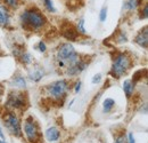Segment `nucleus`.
<instances>
[{"label": "nucleus", "mask_w": 148, "mask_h": 143, "mask_svg": "<svg viewBox=\"0 0 148 143\" xmlns=\"http://www.w3.org/2000/svg\"><path fill=\"white\" fill-rule=\"evenodd\" d=\"M21 22L23 26L30 30H39L45 26L46 17L43 14L36 8H30L21 15Z\"/></svg>", "instance_id": "f257e3e1"}, {"label": "nucleus", "mask_w": 148, "mask_h": 143, "mask_svg": "<svg viewBox=\"0 0 148 143\" xmlns=\"http://www.w3.org/2000/svg\"><path fill=\"white\" fill-rule=\"evenodd\" d=\"M80 60V55L75 52L74 47L66 42V44H62L57 51V61H58V65L60 68H64L65 65H72L75 62H77Z\"/></svg>", "instance_id": "f03ea898"}, {"label": "nucleus", "mask_w": 148, "mask_h": 143, "mask_svg": "<svg viewBox=\"0 0 148 143\" xmlns=\"http://www.w3.org/2000/svg\"><path fill=\"white\" fill-rule=\"evenodd\" d=\"M131 57L127 53H121L117 56H115L114 61H113V65L111 68V73L112 76L116 79L121 78L123 74H125L129 71L131 68Z\"/></svg>", "instance_id": "7ed1b4c3"}, {"label": "nucleus", "mask_w": 148, "mask_h": 143, "mask_svg": "<svg viewBox=\"0 0 148 143\" xmlns=\"http://www.w3.org/2000/svg\"><path fill=\"white\" fill-rule=\"evenodd\" d=\"M69 90V84L66 80L62 79V80H57L55 83L50 84L48 86V95L54 99V100H60L64 99L66 95V92Z\"/></svg>", "instance_id": "20e7f679"}, {"label": "nucleus", "mask_w": 148, "mask_h": 143, "mask_svg": "<svg viewBox=\"0 0 148 143\" xmlns=\"http://www.w3.org/2000/svg\"><path fill=\"white\" fill-rule=\"evenodd\" d=\"M3 123L7 129L10 132L12 135L21 137L22 136V128H21V121L18 117L13 112H7L3 116Z\"/></svg>", "instance_id": "39448f33"}, {"label": "nucleus", "mask_w": 148, "mask_h": 143, "mask_svg": "<svg viewBox=\"0 0 148 143\" xmlns=\"http://www.w3.org/2000/svg\"><path fill=\"white\" fill-rule=\"evenodd\" d=\"M24 132L26 135V139L30 142H38L40 140V129L38 124L33 120L32 117H27L24 123Z\"/></svg>", "instance_id": "423d86ee"}, {"label": "nucleus", "mask_w": 148, "mask_h": 143, "mask_svg": "<svg viewBox=\"0 0 148 143\" xmlns=\"http://www.w3.org/2000/svg\"><path fill=\"white\" fill-rule=\"evenodd\" d=\"M26 106V99L24 96V94L17 93V92H13L8 95L7 101H6V107L13 110H22L23 108Z\"/></svg>", "instance_id": "0eeeda50"}, {"label": "nucleus", "mask_w": 148, "mask_h": 143, "mask_svg": "<svg viewBox=\"0 0 148 143\" xmlns=\"http://www.w3.org/2000/svg\"><path fill=\"white\" fill-rule=\"evenodd\" d=\"M60 31H62V35L64 38H66L67 40H71V41H75L79 36L77 30L70 23H64L60 28Z\"/></svg>", "instance_id": "6e6552de"}, {"label": "nucleus", "mask_w": 148, "mask_h": 143, "mask_svg": "<svg viewBox=\"0 0 148 143\" xmlns=\"http://www.w3.org/2000/svg\"><path fill=\"white\" fill-rule=\"evenodd\" d=\"M86 68H87V62H86V61H82V60L80 58L77 62H75L74 64L69 65V67L66 68V73H67L69 76H71V77L77 76V74H80L81 72L83 71Z\"/></svg>", "instance_id": "1a4fd4ad"}, {"label": "nucleus", "mask_w": 148, "mask_h": 143, "mask_svg": "<svg viewBox=\"0 0 148 143\" xmlns=\"http://www.w3.org/2000/svg\"><path fill=\"white\" fill-rule=\"evenodd\" d=\"M134 42L138 44L140 47H143L144 49H146L148 46V31L147 26L144 28V30H140L139 33L134 38Z\"/></svg>", "instance_id": "9d476101"}, {"label": "nucleus", "mask_w": 148, "mask_h": 143, "mask_svg": "<svg viewBox=\"0 0 148 143\" xmlns=\"http://www.w3.org/2000/svg\"><path fill=\"white\" fill-rule=\"evenodd\" d=\"M46 137H47V140L50 141V142H56V141L59 140V137H60V132H59V129L56 128V127H50V128H48V129L46 131Z\"/></svg>", "instance_id": "9b49d317"}, {"label": "nucleus", "mask_w": 148, "mask_h": 143, "mask_svg": "<svg viewBox=\"0 0 148 143\" xmlns=\"http://www.w3.org/2000/svg\"><path fill=\"white\" fill-rule=\"evenodd\" d=\"M9 21H10V15H9L8 9L5 6L0 5V25L6 26L9 24Z\"/></svg>", "instance_id": "f8f14e48"}, {"label": "nucleus", "mask_w": 148, "mask_h": 143, "mask_svg": "<svg viewBox=\"0 0 148 143\" xmlns=\"http://www.w3.org/2000/svg\"><path fill=\"white\" fill-rule=\"evenodd\" d=\"M133 90H134V84L132 83V80H130V79L124 80V83H123V90H124V94H125L127 99H130L132 96Z\"/></svg>", "instance_id": "ddd939ff"}, {"label": "nucleus", "mask_w": 148, "mask_h": 143, "mask_svg": "<svg viewBox=\"0 0 148 143\" xmlns=\"http://www.w3.org/2000/svg\"><path fill=\"white\" fill-rule=\"evenodd\" d=\"M140 5H141V0H125L124 2V7L127 10H134Z\"/></svg>", "instance_id": "4468645a"}, {"label": "nucleus", "mask_w": 148, "mask_h": 143, "mask_svg": "<svg viewBox=\"0 0 148 143\" xmlns=\"http://www.w3.org/2000/svg\"><path fill=\"white\" fill-rule=\"evenodd\" d=\"M114 106H115V101H114L113 99H106V100H104V102H103L104 112H105V113L111 112L112 109L114 108Z\"/></svg>", "instance_id": "2eb2a0df"}, {"label": "nucleus", "mask_w": 148, "mask_h": 143, "mask_svg": "<svg viewBox=\"0 0 148 143\" xmlns=\"http://www.w3.org/2000/svg\"><path fill=\"white\" fill-rule=\"evenodd\" d=\"M43 76V71L41 69H34L32 72H30V78L33 81H39Z\"/></svg>", "instance_id": "dca6fc26"}, {"label": "nucleus", "mask_w": 148, "mask_h": 143, "mask_svg": "<svg viewBox=\"0 0 148 143\" xmlns=\"http://www.w3.org/2000/svg\"><path fill=\"white\" fill-rule=\"evenodd\" d=\"M13 84L15 85V87H18V88H25V86H26V83H25V79L23 78V77H16V78H14V80H13Z\"/></svg>", "instance_id": "f3484780"}, {"label": "nucleus", "mask_w": 148, "mask_h": 143, "mask_svg": "<svg viewBox=\"0 0 148 143\" xmlns=\"http://www.w3.org/2000/svg\"><path fill=\"white\" fill-rule=\"evenodd\" d=\"M19 60H21V62H22L23 64H30V63L32 62V57H31V55H30L29 53H25V52L19 56Z\"/></svg>", "instance_id": "a211bd4d"}, {"label": "nucleus", "mask_w": 148, "mask_h": 143, "mask_svg": "<svg viewBox=\"0 0 148 143\" xmlns=\"http://www.w3.org/2000/svg\"><path fill=\"white\" fill-rule=\"evenodd\" d=\"M146 72V69H141V70H138L137 72H134V74H133V78H132V83L133 84H136V83H138L139 80H141L143 79V73H145Z\"/></svg>", "instance_id": "6ab92c4d"}, {"label": "nucleus", "mask_w": 148, "mask_h": 143, "mask_svg": "<svg viewBox=\"0 0 148 143\" xmlns=\"http://www.w3.org/2000/svg\"><path fill=\"white\" fill-rule=\"evenodd\" d=\"M43 3H45V7H46L50 13H56V8L51 0H43Z\"/></svg>", "instance_id": "aec40b11"}, {"label": "nucleus", "mask_w": 148, "mask_h": 143, "mask_svg": "<svg viewBox=\"0 0 148 143\" xmlns=\"http://www.w3.org/2000/svg\"><path fill=\"white\" fill-rule=\"evenodd\" d=\"M77 32L79 33H82V35H86V29H84V19L83 18H81L80 21H79V23H77Z\"/></svg>", "instance_id": "412c9836"}, {"label": "nucleus", "mask_w": 148, "mask_h": 143, "mask_svg": "<svg viewBox=\"0 0 148 143\" xmlns=\"http://www.w3.org/2000/svg\"><path fill=\"white\" fill-rule=\"evenodd\" d=\"M5 3L10 8H17L19 6V0H5Z\"/></svg>", "instance_id": "4be33fe9"}, {"label": "nucleus", "mask_w": 148, "mask_h": 143, "mask_svg": "<svg viewBox=\"0 0 148 143\" xmlns=\"http://www.w3.org/2000/svg\"><path fill=\"white\" fill-rule=\"evenodd\" d=\"M106 17H107V8L104 7V8L100 10L99 19H100V22H105V21H106Z\"/></svg>", "instance_id": "5701e85b"}, {"label": "nucleus", "mask_w": 148, "mask_h": 143, "mask_svg": "<svg viewBox=\"0 0 148 143\" xmlns=\"http://www.w3.org/2000/svg\"><path fill=\"white\" fill-rule=\"evenodd\" d=\"M38 49L41 52V53H45L47 51V46H46V42L43 40H40L39 44H38Z\"/></svg>", "instance_id": "b1692460"}, {"label": "nucleus", "mask_w": 148, "mask_h": 143, "mask_svg": "<svg viewBox=\"0 0 148 143\" xmlns=\"http://www.w3.org/2000/svg\"><path fill=\"white\" fill-rule=\"evenodd\" d=\"M147 12H148V6H147V3H145V5H144V10H141L140 18H147V16H148Z\"/></svg>", "instance_id": "393cba45"}, {"label": "nucleus", "mask_w": 148, "mask_h": 143, "mask_svg": "<svg viewBox=\"0 0 148 143\" xmlns=\"http://www.w3.org/2000/svg\"><path fill=\"white\" fill-rule=\"evenodd\" d=\"M127 41V36L123 35V33H120V36L117 37V42L122 44V42H125Z\"/></svg>", "instance_id": "a878e982"}, {"label": "nucleus", "mask_w": 148, "mask_h": 143, "mask_svg": "<svg viewBox=\"0 0 148 143\" xmlns=\"http://www.w3.org/2000/svg\"><path fill=\"white\" fill-rule=\"evenodd\" d=\"M100 79H101V74H96L95 77L92 78V84H98L99 81H100Z\"/></svg>", "instance_id": "bb28decb"}, {"label": "nucleus", "mask_w": 148, "mask_h": 143, "mask_svg": "<svg viewBox=\"0 0 148 143\" xmlns=\"http://www.w3.org/2000/svg\"><path fill=\"white\" fill-rule=\"evenodd\" d=\"M80 88H81V83L79 81V83H76V85H75V93H79V90H80Z\"/></svg>", "instance_id": "cd10ccee"}, {"label": "nucleus", "mask_w": 148, "mask_h": 143, "mask_svg": "<svg viewBox=\"0 0 148 143\" xmlns=\"http://www.w3.org/2000/svg\"><path fill=\"white\" fill-rule=\"evenodd\" d=\"M129 142L130 143L136 142V141H134V137H133V135H132V133H130L129 134Z\"/></svg>", "instance_id": "c85d7f7f"}, {"label": "nucleus", "mask_w": 148, "mask_h": 143, "mask_svg": "<svg viewBox=\"0 0 148 143\" xmlns=\"http://www.w3.org/2000/svg\"><path fill=\"white\" fill-rule=\"evenodd\" d=\"M0 137H3V134H2V131H1V128H0Z\"/></svg>", "instance_id": "c756f323"}, {"label": "nucleus", "mask_w": 148, "mask_h": 143, "mask_svg": "<svg viewBox=\"0 0 148 143\" xmlns=\"http://www.w3.org/2000/svg\"><path fill=\"white\" fill-rule=\"evenodd\" d=\"M2 142H5V141H2V140H0V143H2Z\"/></svg>", "instance_id": "7c9ffc66"}]
</instances>
